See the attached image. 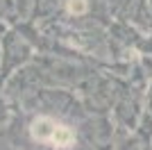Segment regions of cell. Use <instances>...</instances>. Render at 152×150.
Here are the masks:
<instances>
[{
  "label": "cell",
  "mask_w": 152,
  "mask_h": 150,
  "mask_svg": "<svg viewBox=\"0 0 152 150\" xmlns=\"http://www.w3.org/2000/svg\"><path fill=\"white\" fill-rule=\"evenodd\" d=\"M30 137L39 143L55 146L59 150H66L75 143V132L68 125H61L50 116H37L30 125Z\"/></svg>",
  "instance_id": "6da1fadb"
},
{
  "label": "cell",
  "mask_w": 152,
  "mask_h": 150,
  "mask_svg": "<svg viewBox=\"0 0 152 150\" xmlns=\"http://www.w3.org/2000/svg\"><path fill=\"white\" fill-rule=\"evenodd\" d=\"M66 9H68V14L80 16V14H86L89 2H86V0H66Z\"/></svg>",
  "instance_id": "7a4b0ae2"
}]
</instances>
